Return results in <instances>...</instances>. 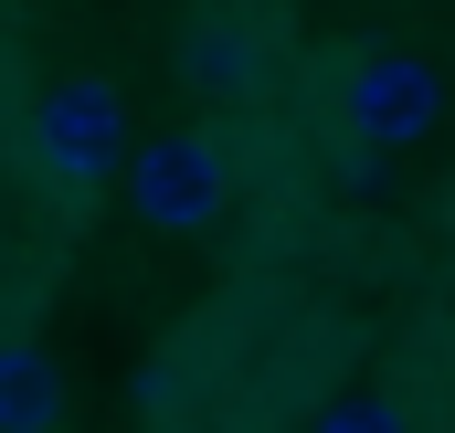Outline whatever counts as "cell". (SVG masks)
I'll return each mask as SVG.
<instances>
[{"mask_svg": "<svg viewBox=\"0 0 455 433\" xmlns=\"http://www.w3.org/2000/svg\"><path fill=\"white\" fill-rule=\"evenodd\" d=\"M11 169L32 180V191H53V201H96V191H127V169H138V138H127V106H116L107 75H53L21 127H11Z\"/></svg>", "mask_w": 455, "mask_h": 433, "instance_id": "cell-1", "label": "cell"}, {"mask_svg": "<svg viewBox=\"0 0 455 433\" xmlns=\"http://www.w3.org/2000/svg\"><path fill=\"white\" fill-rule=\"evenodd\" d=\"M329 127H349L371 159H392V148H424L435 127H445V75L424 64V53H349V75L329 85Z\"/></svg>", "mask_w": 455, "mask_h": 433, "instance_id": "cell-2", "label": "cell"}, {"mask_svg": "<svg viewBox=\"0 0 455 433\" xmlns=\"http://www.w3.org/2000/svg\"><path fill=\"white\" fill-rule=\"evenodd\" d=\"M233 201V159L202 138V127H180V138H138V169H127V222L138 232H159V243H191V232H212Z\"/></svg>", "mask_w": 455, "mask_h": 433, "instance_id": "cell-3", "label": "cell"}, {"mask_svg": "<svg viewBox=\"0 0 455 433\" xmlns=\"http://www.w3.org/2000/svg\"><path fill=\"white\" fill-rule=\"evenodd\" d=\"M180 75L233 106V96H265V75H275V21L265 11H202L191 32H180Z\"/></svg>", "mask_w": 455, "mask_h": 433, "instance_id": "cell-4", "label": "cell"}, {"mask_svg": "<svg viewBox=\"0 0 455 433\" xmlns=\"http://www.w3.org/2000/svg\"><path fill=\"white\" fill-rule=\"evenodd\" d=\"M0 433H64V359L32 327L0 338Z\"/></svg>", "mask_w": 455, "mask_h": 433, "instance_id": "cell-5", "label": "cell"}, {"mask_svg": "<svg viewBox=\"0 0 455 433\" xmlns=\"http://www.w3.org/2000/svg\"><path fill=\"white\" fill-rule=\"evenodd\" d=\"M307 433H413V413H403L392 391H329Z\"/></svg>", "mask_w": 455, "mask_h": 433, "instance_id": "cell-6", "label": "cell"}]
</instances>
